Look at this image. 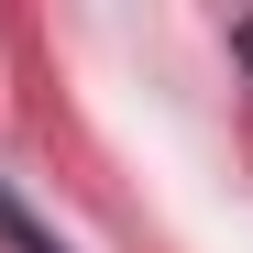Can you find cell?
<instances>
[{"label":"cell","instance_id":"6da1fadb","mask_svg":"<svg viewBox=\"0 0 253 253\" xmlns=\"http://www.w3.org/2000/svg\"><path fill=\"white\" fill-rule=\"evenodd\" d=\"M0 231H11V242H22V253H55V242H44V231H33V209H22V198H11V187H0Z\"/></svg>","mask_w":253,"mask_h":253},{"label":"cell","instance_id":"7a4b0ae2","mask_svg":"<svg viewBox=\"0 0 253 253\" xmlns=\"http://www.w3.org/2000/svg\"><path fill=\"white\" fill-rule=\"evenodd\" d=\"M242 55H253V22H242Z\"/></svg>","mask_w":253,"mask_h":253}]
</instances>
